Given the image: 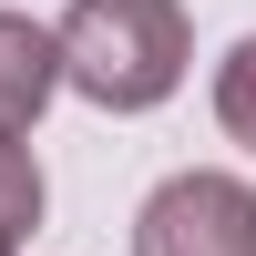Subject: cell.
<instances>
[{
  "label": "cell",
  "mask_w": 256,
  "mask_h": 256,
  "mask_svg": "<svg viewBox=\"0 0 256 256\" xmlns=\"http://www.w3.org/2000/svg\"><path fill=\"white\" fill-rule=\"evenodd\" d=\"M62 41V82L102 113H154L174 102L184 62H195V31H184V0H72L52 20Z\"/></svg>",
  "instance_id": "6da1fadb"
},
{
  "label": "cell",
  "mask_w": 256,
  "mask_h": 256,
  "mask_svg": "<svg viewBox=\"0 0 256 256\" xmlns=\"http://www.w3.org/2000/svg\"><path fill=\"white\" fill-rule=\"evenodd\" d=\"M134 256H256V184L246 174H164L134 216Z\"/></svg>",
  "instance_id": "7a4b0ae2"
},
{
  "label": "cell",
  "mask_w": 256,
  "mask_h": 256,
  "mask_svg": "<svg viewBox=\"0 0 256 256\" xmlns=\"http://www.w3.org/2000/svg\"><path fill=\"white\" fill-rule=\"evenodd\" d=\"M52 92H62V41L41 20L0 10V134H31Z\"/></svg>",
  "instance_id": "3957f363"
},
{
  "label": "cell",
  "mask_w": 256,
  "mask_h": 256,
  "mask_svg": "<svg viewBox=\"0 0 256 256\" xmlns=\"http://www.w3.org/2000/svg\"><path fill=\"white\" fill-rule=\"evenodd\" d=\"M41 205H52V195H41V164H31V144H20V134H0V236H31V226H41Z\"/></svg>",
  "instance_id": "277c9868"
},
{
  "label": "cell",
  "mask_w": 256,
  "mask_h": 256,
  "mask_svg": "<svg viewBox=\"0 0 256 256\" xmlns=\"http://www.w3.org/2000/svg\"><path fill=\"white\" fill-rule=\"evenodd\" d=\"M216 123H226V134H236L246 154H256V31H246L236 52L216 62Z\"/></svg>",
  "instance_id": "5b68a950"
},
{
  "label": "cell",
  "mask_w": 256,
  "mask_h": 256,
  "mask_svg": "<svg viewBox=\"0 0 256 256\" xmlns=\"http://www.w3.org/2000/svg\"><path fill=\"white\" fill-rule=\"evenodd\" d=\"M0 256H10V236H0Z\"/></svg>",
  "instance_id": "8992f818"
}]
</instances>
